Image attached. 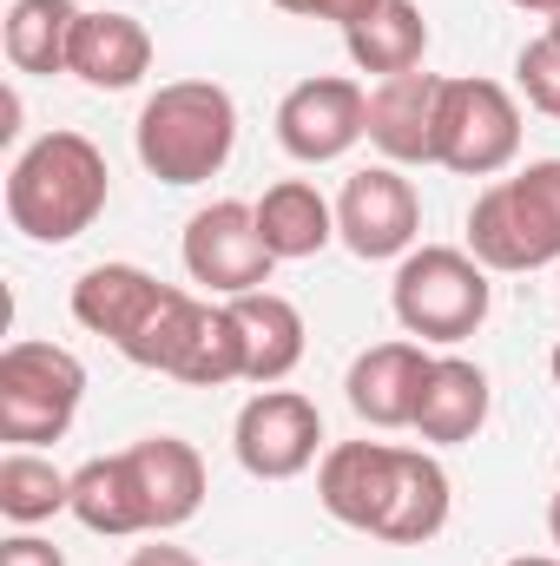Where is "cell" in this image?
Returning <instances> with one entry per match:
<instances>
[{
  "mask_svg": "<svg viewBox=\"0 0 560 566\" xmlns=\"http://www.w3.org/2000/svg\"><path fill=\"white\" fill-rule=\"evenodd\" d=\"M113 198L106 151L86 133H40L7 165V224L33 244H73Z\"/></svg>",
  "mask_w": 560,
  "mask_h": 566,
  "instance_id": "obj_1",
  "label": "cell"
},
{
  "mask_svg": "<svg viewBox=\"0 0 560 566\" xmlns=\"http://www.w3.org/2000/svg\"><path fill=\"white\" fill-rule=\"evenodd\" d=\"M133 145L158 185H205L238 151V99L218 80H165L139 106Z\"/></svg>",
  "mask_w": 560,
  "mask_h": 566,
  "instance_id": "obj_2",
  "label": "cell"
},
{
  "mask_svg": "<svg viewBox=\"0 0 560 566\" xmlns=\"http://www.w3.org/2000/svg\"><path fill=\"white\" fill-rule=\"evenodd\" d=\"M468 251L481 271H501V277L560 264V158H535L475 191Z\"/></svg>",
  "mask_w": 560,
  "mask_h": 566,
  "instance_id": "obj_3",
  "label": "cell"
},
{
  "mask_svg": "<svg viewBox=\"0 0 560 566\" xmlns=\"http://www.w3.org/2000/svg\"><path fill=\"white\" fill-rule=\"evenodd\" d=\"M185 310H191V290L158 283L139 264H93L86 277L73 283V323L86 336H106L139 369H165Z\"/></svg>",
  "mask_w": 560,
  "mask_h": 566,
  "instance_id": "obj_4",
  "label": "cell"
},
{
  "mask_svg": "<svg viewBox=\"0 0 560 566\" xmlns=\"http://www.w3.org/2000/svg\"><path fill=\"white\" fill-rule=\"evenodd\" d=\"M495 271L475 264V251L455 244H416L409 258H396V283H390V310L416 343H468L488 323V290Z\"/></svg>",
  "mask_w": 560,
  "mask_h": 566,
  "instance_id": "obj_5",
  "label": "cell"
},
{
  "mask_svg": "<svg viewBox=\"0 0 560 566\" xmlns=\"http://www.w3.org/2000/svg\"><path fill=\"white\" fill-rule=\"evenodd\" d=\"M86 402V363L60 343L20 336L0 349V441L46 448L60 441Z\"/></svg>",
  "mask_w": 560,
  "mask_h": 566,
  "instance_id": "obj_6",
  "label": "cell"
},
{
  "mask_svg": "<svg viewBox=\"0 0 560 566\" xmlns=\"http://www.w3.org/2000/svg\"><path fill=\"white\" fill-rule=\"evenodd\" d=\"M515 158H521V99L501 80H475V73L442 80L435 165L455 178H501Z\"/></svg>",
  "mask_w": 560,
  "mask_h": 566,
  "instance_id": "obj_7",
  "label": "cell"
},
{
  "mask_svg": "<svg viewBox=\"0 0 560 566\" xmlns=\"http://www.w3.org/2000/svg\"><path fill=\"white\" fill-rule=\"evenodd\" d=\"M178 258H185V277L218 303L265 290L278 271L271 244L258 238V205H245V198H211L205 211H191Z\"/></svg>",
  "mask_w": 560,
  "mask_h": 566,
  "instance_id": "obj_8",
  "label": "cell"
},
{
  "mask_svg": "<svg viewBox=\"0 0 560 566\" xmlns=\"http://www.w3.org/2000/svg\"><path fill=\"white\" fill-rule=\"evenodd\" d=\"M422 238V198L403 178V165H363L336 191V244L363 264L409 258Z\"/></svg>",
  "mask_w": 560,
  "mask_h": 566,
  "instance_id": "obj_9",
  "label": "cell"
},
{
  "mask_svg": "<svg viewBox=\"0 0 560 566\" xmlns=\"http://www.w3.org/2000/svg\"><path fill=\"white\" fill-rule=\"evenodd\" d=\"M231 454L251 481H297L303 468L323 461V416L297 389H258L238 422H231Z\"/></svg>",
  "mask_w": 560,
  "mask_h": 566,
  "instance_id": "obj_10",
  "label": "cell"
},
{
  "mask_svg": "<svg viewBox=\"0 0 560 566\" xmlns=\"http://www.w3.org/2000/svg\"><path fill=\"white\" fill-rule=\"evenodd\" d=\"M363 113H370V86L350 73H317L297 80L278 99V145L297 165H336L350 145L363 139Z\"/></svg>",
  "mask_w": 560,
  "mask_h": 566,
  "instance_id": "obj_11",
  "label": "cell"
},
{
  "mask_svg": "<svg viewBox=\"0 0 560 566\" xmlns=\"http://www.w3.org/2000/svg\"><path fill=\"white\" fill-rule=\"evenodd\" d=\"M435 113H442V73H396L370 86L363 139L383 151V165H435Z\"/></svg>",
  "mask_w": 560,
  "mask_h": 566,
  "instance_id": "obj_12",
  "label": "cell"
},
{
  "mask_svg": "<svg viewBox=\"0 0 560 566\" xmlns=\"http://www.w3.org/2000/svg\"><path fill=\"white\" fill-rule=\"evenodd\" d=\"M428 363H435V356H428V343H416V336L370 343V349L350 363L343 396H350V409L370 428H409L416 422V396H422Z\"/></svg>",
  "mask_w": 560,
  "mask_h": 566,
  "instance_id": "obj_13",
  "label": "cell"
},
{
  "mask_svg": "<svg viewBox=\"0 0 560 566\" xmlns=\"http://www.w3.org/2000/svg\"><path fill=\"white\" fill-rule=\"evenodd\" d=\"M390 474H396V441H336L317 461V501L336 527L376 534L383 501H390Z\"/></svg>",
  "mask_w": 560,
  "mask_h": 566,
  "instance_id": "obj_14",
  "label": "cell"
},
{
  "mask_svg": "<svg viewBox=\"0 0 560 566\" xmlns=\"http://www.w3.org/2000/svg\"><path fill=\"white\" fill-rule=\"evenodd\" d=\"M488 409H495V389H488V369L468 363V356H435L428 376H422L416 396V434L428 448H462L488 428Z\"/></svg>",
  "mask_w": 560,
  "mask_h": 566,
  "instance_id": "obj_15",
  "label": "cell"
},
{
  "mask_svg": "<svg viewBox=\"0 0 560 566\" xmlns=\"http://www.w3.org/2000/svg\"><path fill=\"white\" fill-rule=\"evenodd\" d=\"M66 73L93 93H126L152 73V33L133 13H113V7H86L80 27H73V60Z\"/></svg>",
  "mask_w": 560,
  "mask_h": 566,
  "instance_id": "obj_16",
  "label": "cell"
},
{
  "mask_svg": "<svg viewBox=\"0 0 560 566\" xmlns=\"http://www.w3.org/2000/svg\"><path fill=\"white\" fill-rule=\"evenodd\" d=\"M158 376H172V382H185V389H225V382H245V336H238L231 303H218V296H191V310H185V323H178L172 356H165Z\"/></svg>",
  "mask_w": 560,
  "mask_h": 566,
  "instance_id": "obj_17",
  "label": "cell"
},
{
  "mask_svg": "<svg viewBox=\"0 0 560 566\" xmlns=\"http://www.w3.org/2000/svg\"><path fill=\"white\" fill-rule=\"evenodd\" d=\"M126 454H133V474H139L152 534H172V527H185V521L205 507V461H198L191 441H178V434H145Z\"/></svg>",
  "mask_w": 560,
  "mask_h": 566,
  "instance_id": "obj_18",
  "label": "cell"
},
{
  "mask_svg": "<svg viewBox=\"0 0 560 566\" xmlns=\"http://www.w3.org/2000/svg\"><path fill=\"white\" fill-rule=\"evenodd\" d=\"M448 468L428 454V448H396V474H390V501H383V521L370 541H390V547H422L448 527Z\"/></svg>",
  "mask_w": 560,
  "mask_h": 566,
  "instance_id": "obj_19",
  "label": "cell"
},
{
  "mask_svg": "<svg viewBox=\"0 0 560 566\" xmlns=\"http://www.w3.org/2000/svg\"><path fill=\"white\" fill-rule=\"evenodd\" d=\"M231 316L245 336V382L278 389L303 363V310L278 290H251V296H231Z\"/></svg>",
  "mask_w": 560,
  "mask_h": 566,
  "instance_id": "obj_20",
  "label": "cell"
},
{
  "mask_svg": "<svg viewBox=\"0 0 560 566\" xmlns=\"http://www.w3.org/2000/svg\"><path fill=\"white\" fill-rule=\"evenodd\" d=\"M73 521L86 534H106V541H133V534H152L145 521V494L139 474H133V454H93L86 468H73Z\"/></svg>",
  "mask_w": 560,
  "mask_h": 566,
  "instance_id": "obj_21",
  "label": "cell"
},
{
  "mask_svg": "<svg viewBox=\"0 0 560 566\" xmlns=\"http://www.w3.org/2000/svg\"><path fill=\"white\" fill-rule=\"evenodd\" d=\"M258 238L271 244L278 264H303L323 244H336V205L310 185V178H278L258 198Z\"/></svg>",
  "mask_w": 560,
  "mask_h": 566,
  "instance_id": "obj_22",
  "label": "cell"
},
{
  "mask_svg": "<svg viewBox=\"0 0 560 566\" xmlns=\"http://www.w3.org/2000/svg\"><path fill=\"white\" fill-rule=\"evenodd\" d=\"M80 13H86V7H73V0H13V7H7V20H0L7 66H13V73H33V80L66 73Z\"/></svg>",
  "mask_w": 560,
  "mask_h": 566,
  "instance_id": "obj_23",
  "label": "cell"
},
{
  "mask_svg": "<svg viewBox=\"0 0 560 566\" xmlns=\"http://www.w3.org/2000/svg\"><path fill=\"white\" fill-rule=\"evenodd\" d=\"M350 46V66L370 73V80H396V73H416L422 53H428V20H422L416 0H383L363 27L343 33Z\"/></svg>",
  "mask_w": 560,
  "mask_h": 566,
  "instance_id": "obj_24",
  "label": "cell"
},
{
  "mask_svg": "<svg viewBox=\"0 0 560 566\" xmlns=\"http://www.w3.org/2000/svg\"><path fill=\"white\" fill-rule=\"evenodd\" d=\"M0 514L13 527H40L53 514H73V474H60L40 448H7L0 454Z\"/></svg>",
  "mask_w": 560,
  "mask_h": 566,
  "instance_id": "obj_25",
  "label": "cell"
},
{
  "mask_svg": "<svg viewBox=\"0 0 560 566\" xmlns=\"http://www.w3.org/2000/svg\"><path fill=\"white\" fill-rule=\"evenodd\" d=\"M515 86H521V99L535 113L560 119V33H541V40H528L515 53Z\"/></svg>",
  "mask_w": 560,
  "mask_h": 566,
  "instance_id": "obj_26",
  "label": "cell"
},
{
  "mask_svg": "<svg viewBox=\"0 0 560 566\" xmlns=\"http://www.w3.org/2000/svg\"><path fill=\"white\" fill-rule=\"evenodd\" d=\"M0 566H66V554L40 534H13V541H0Z\"/></svg>",
  "mask_w": 560,
  "mask_h": 566,
  "instance_id": "obj_27",
  "label": "cell"
},
{
  "mask_svg": "<svg viewBox=\"0 0 560 566\" xmlns=\"http://www.w3.org/2000/svg\"><path fill=\"white\" fill-rule=\"evenodd\" d=\"M376 7H383V0H310V20H330V27L350 33V27H363Z\"/></svg>",
  "mask_w": 560,
  "mask_h": 566,
  "instance_id": "obj_28",
  "label": "cell"
},
{
  "mask_svg": "<svg viewBox=\"0 0 560 566\" xmlns=\"http://www.w3.org/2000/svg\"><path fill=\"white\" fill-rule=\"evenodd\" d=\"M126 566H198V560H191L185 547H172V541H152V547H139Z\"/></svg>",
  "mask_w": 560,
  "mask_h": 566,
  "instance_id": "obj_29",
  "label": "cell"
},
{
  "mask_svg": "<svg viewBox=\"0 0 560 566\" xmlns=\"http://www.w3.org/2000/svg\"><path fill=\"white\" fill-rule=\"evenodd\" d=\"M508 7H521V13H541V20H560V0H508Z\"/></svg>",
  "mask_w": 560,
  "mask_h": 566,
  "instance_id": "obj_30",
  "label": "cell"
},
{
  "mask_svg": "<svg viewBox=\"0 0 560 566\" xmlns=\"http://www.w3.org/2000/svg\"><path fill=\"white\" fill-rule=\"evenodd\" d=\"M501 566H560V554H515V560H501Z\"/></svg>",
  "mask_w": 560,
  "mask_h": 566,
  "instance_id": "obj_31",
  "label": "cell"
},
{
  "mask_svg": "<svg viewBox=\"0 0 560 566\" xmlns=\"http://www.w3.org/2000/svg\"><path fill=\"white\" fill-rule=\"evenodd\" d=\"M548 541L560 547V488H554V501H548Z\"/></svg>",
  "mask_w": 560,
  "mask_h": 566,
  "instance_id": "obj_32",
  "label": "cell"
},
{
  "mask_svg": "<svg viewBox=\"0 0 560 566\" xmlns=\"http://www.w3.org/2000/svg\"><path fill=\"white\" fill-rule=\"evenodd\" d=\"M271 7H283V13H303V20H310V0H271Z\"/></svg>",
  "mask_w": 560,
  "mask_h": 566,
  "instance_id": "obj_33",
  "label": "cell"
},
{
  "mask_svg": "<svg viewBox=\"0 0 560 566\" xmlns=\"http://www.w3.org/2000/svg\"><path fill=\"white\" fill-rule=\"evenodd\" d=\"M548 376H554V389H560V343H554V356H548Z\"/></svg>",
  "mask_w": 560,
  "mask_h": 566,
  "instance_id": "obj_34",
  "label": "cell"
},
{
  "mask_svg": "<svg viewBox=\"0 0 560 566\" xmlns=\"http://www.w3.org/2000/svg\"><path fill=\"white\" fill-rule=\"evenodd\" d=\"M548 33H560V20H548Z\"/></svg>",
  "mask_w": 560,
  "mask_h": 566,
  "instance_id": "obj_35",
  "label": "cell"
}]
</instances>
